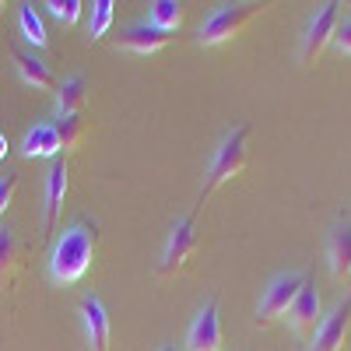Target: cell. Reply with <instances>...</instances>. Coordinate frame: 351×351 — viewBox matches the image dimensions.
<instances>
[{
  "label": "cell",
  "mask_w": 351,
  "mask_h": 351,
  "mask_svg": "<svg viewBox=\"0 0 351 351\" xmlns=\"http://www.w3.org/2000/svg\"><path fill=\"white\" fill-rule=\"evenodd\" d=\"M302 285H306V274H295V271L271 278L267 288H263V295H260V306H256V324L267 327V324H274V319L288 316L291 302L299 299Z\"/></svg>",
  "instance_id": "cell-4"
},
{
  "label": "cell",
  "mask_w": 351,
  "mask_h": 351,
  "mask_svg": "<svg viewBox=\"0 0 351 351\" xmlns=\"http://www.w3.org/2000/svg\"><path fill=\"white\" fill-rule=\"evenodd\" d=\"M148 21L155 28H162V32H176V28L183 25V4H180V0H155Z\"/></svg>",
  "instance_id": "cell-19"
},
{
  "label": "cell",
  "mask_w": 351,
  "mask_h": 351,
  "mask_svg": "<svg viewBox=\"0 0 351 351\" xmlns=\"http://www.w3.org/2000/svg\"><path fill=\"white\" fill-rule=\"evenodd\" d=\"M158 351H176V344H162V348H158Z\"/></svg>",
  "instance_id": "cell-26"
},
{
  "label": "cell",
  "mask_w": 351,
  "mask_h": 351,
  "mask_svg": "<svg viewBox=\"0 0 351 351\" xmlns=\"http://www.w3.org/2000/svg\"><path fill=\"white\" fill-rule=\"evenodd\" d=\"M112 25V0H95L92 4V25H88V39L99 43Z\"/></svg>",
  "instance_id": "cell-21"
},
{
  "label": "cell",
  "mask_w": 351,
  "mask_h": 351,
  "mask_svg": "<svg viewBox=\"0 0 351 351\" xmlns=\"http://www.w3.org/2000/svg\"><path fill=\"white\" fill-rule=\"evenodd\" d=\"M4 155H8V141H4V137H0V158H4Z\"/></svg>",
  "instance_id": "cell-25"
},
{
  "label": "cell",
  "mask_w": 351,
  "mask_h": 351,
  "mask_svg": "<svg viewBox=\"0 0 351 351\" xmlns=\"http://www.w3.org/2000/svg\"><path fill=\"white\" fill-rule=\"evenodd\" d=\"M81 316H84L88 348H92V351H109L112 327H109V313H106L102 299H99V295H84V299H81Z\"/></svg>",
  "instance_id": "cell-12"
},
{
  "label": "cell",
  "mask_w": 351,
  "mask_h": 351,
  "mask_svg": "<svg viewBox=\"0 0 351 351\" xmlns=\"http://www.w3.org/2000/svg\"><path fill=\"white\" fill-rule=\"evenodd\" d=\"M88 102V84L81 74H71L56 84V112H81Z\"/></svg>",
  "instance_id": "cell-15"
},
{
  "label": "cell",
  "mask_w": 351,
  "mask_h": 351,
  "mask_svg": "<svg viewBox=\"0 0 351 351\" xmlns=\"http://www.w3.org/2000/svg\"><path fill=\"white\" fill-rule=\"evenodd\" d=\"M0 8H4V0H0Z\"/></svg>",
  "instance_id": "cell-27"
},
{
  "label": "cell",
  "mask_w": 351,
  "mask_h": 351,
  "mask_svg": "<svg viewBox=\"0 0 351 351\" xmlns=\"http://www.w3.org/2000/svg\"><path fill=\"white\" fill-rule=\"evenodd\" d=\"M172 39H176V32H162V28H155L152 21H134L116 36V46H123V49H130L137 56H152V53L165 49Z\"/></svg>",
  "instance_id": "cell-9"
},
{
  "label": "cell",
  "mask_w": 351,
  "mask_h": 351,
  "mask_svg": "<svg viewBox=\"0 0 351 351\" xmlns=\"http://www.w3.org/2000/svg\"><path fill=\"white\" fill-rule=\"evenodd\" d=\"M95 246H99V228L92 221H71L53 243L49 253V281L53 285H74L88 274L95 260Z\"/></svg>",
  "instance_id": "cell-1"
},
{
  "label": "cell",
  "mask_w": 351,
  "mask_h": 351,
  "mask_svg": "<svg viewBox=\"0 0 351 351\" xmlns=\"http://www.w3.org/2000/svg\"><path fill=\"white\" fill-rule=\"evenodd\" d=\"M319 319H324V316H319V291L306 278L299 299L291 302V309H288V324H291V330H295V334H306V330H316L319 327Z\"/></svg>",
  "instance_id": "cell-13"
},
{
  "label": "cell",
  "mask_w": 351,
  "mask_h": 351,
  "mask_svg": "<svg viewBox=\"0 0 351 351\" xmlns=\"http://www.w3.org/2000/svg\"><path fill=\"white\" fill-rule=\"evenodd\" d=\"M14 190H18V172L0 176V215H8L11 200H14Z\"/></svg>",
  "instance_id": "cell-23"
},
{
  "label": "cell",
  "mask_w": 351,
  "mask_h": 351,
  "mask_svg": "<svg viewBox=\"0 0 351 351\" xmlns=\"http://www.w3.org/2000/svg\"><path fill=\"white\" fill-rule=\"evenodd\" d=\"M327 263L337 281L351 278V218H341L327 232Z\"/></svg>",
  "instance_id": "cell-11"
},
{
  "label": "cell",
  "mask_w": 351,
  "mask_h": 351,
  "mask_svg": "<svg viewBox=\"0 0 351 351\" xmlns=\"http://www.w3.org/2000/svg\"><path fill=\"white\" fill-rule=\"evenodd\" d=\"M334 46H337L341 53H348V56H351V18H344V21L337 25V36H334Z\"/></svg>",
  "instance_id": "cell-24"
},
{
  "label": "cell",
  "mask_w": 351,
  "mask_h": 351,
  "mask_svg": "<svg viewBox=\"0 0 351 351\" xmlns=\"http://www.w3.org/2000/svg\"><path fill=\"white\" fill-rule=\"evenodd\" d=\"M186 351H221V309L218 295H211L193 316V324L186 330Z\"/></svg>",
  "instance_id": "cell-7"
},
{
  "label": "cell",
  "mask_w": 351,
  "mask_h": 351,
  "mask_svg": "<svg viewBox=\"0 0 351 351\" xmlns=\"http://www.w3.org/2000/svg\"><path fill=\"white\" fill-rule=\"evenodd\" d=\"M348 330H351V295H344L324 319H319L309 351H344Z\"/></svg>",
  "instance_id": "cell-8"
},
{
  "label": "cell",
  "mask_w": 351,
  "mask_h": 351,
  "mask_svg": "<svg viewBox=\"0 0 351 351\" xmlns=\"http://www.w3.org/2000/svg\"><path fill=\"white\" fill-rule=\"evenodd\" d=\"M64 193H67V165L60 158H53L46 172V197H43V236H53L56 218L64 208Z\"/></svg>",
  "instance_id": "cell-10"
},
{
  "label": "cell",
  "mask_w": 351,
  "mask_h": 351,
  "mask_svg": "<svg viewBox=\"0 0 351 351\" xmlns=\"http://www.w3.org/2000/svg\"><path fill=\"white\" fill-rule=\"evenodd\" d=\"M197 250V236H193V215L180 218V221H172L169 228V239H165V250H162V263H158V274L169 281L176 278L183 267H186V260L190 253Z\"/></svg>",
  "instance_id": "cell-6"
},
{
  "label": "cell",
  "mask_w": 351,
  "mask_h": 351,
  "mask_svg": "<svg viewBox=\"0 0 351 351\" xmlns=\"http://www.w3.org/2000/svg\"><path fill=\"white\" fill-rule=\"evenodd\" d=\"M21 267V243L11 228H0V285H11Z\"/></svg>",
  "instance_id": "cell-16"
},
{
  "label": "cell",
  "mask_w": 351,
  "mask_h": 351,
  "mask_svg": "<svg viewBox=\"0 0 351 351\" xmlns=\"http://www.w3.org/2000/svg\"><path fill=\"white\" fill-rule=\"evenodd\" d=\"M337 25H341V4L327 0V4L316 8V14L309 18L306 36H302V64H316L319 56H324V49L337 36Z\"/></svg>",
  "instance_id": "cell-5"
},
{
  "label": "cell",
  "mask_w": 351,
  "mask_h": 351,
  "mask_svg": "<svg viewBox=\"0 0 351 351\" xmlns=\"http://www.w3.org/2000/svg\"><path fill=\"white\" fill-rule=\"evenodd\" d=\"M14 64H18V74L25 77V84L39 88V92L53 88V74H49V67L39 60L36 53H18V56H14Z\"/></svg>",
  "instance_id": "cell-18"
},
{
  "label": "cell",
  "mask_w": 351,
  "mask_h": 351,
  "mask_svg": "<svg viewBox=\"0 0 351 351\" xmlns=\"http://www.w3.org/2000/svg\"><path fill=\"white\" fill-rule=\"evenodd\" d=\"M263 11V4H218L200 25V46H221L228 39H236L243 28Z\"/></svg>",
  "instance_id": "cell-3"
},
{
  "label": "cell",
  "mask_w": 351,
  "mask_h": 351,
  "mask_svg": "<svg viewBox=\"0 0 351 351\" xmlns=\"http://www.w3.org/2000/svg\"><path fill=\"white\" fill-rule=\"evenodd\" d=\"M46 8L60 18L64 25H74V21L81 18V8H84V4H81V0H49Z\"/></svg>",
  "instance_id": "cell-22"
},
{
  "label": "cell",
  "mask_w": 351,
  "mask_h": 351,
  "mask_svg": "<svg viewBox=\"0 0 351 351\" xmlns=\"http://www.w3.org/2000/svg\"><path fill=\"white\" fill-rule=\"evenodd\" d=\"M246 141H250V127L239 123V127H232L221 141H218V148L208 162V172H204V186H200V204L208 200L221 183H228L232 176H239L246 169Z\"/></svg>",
  "instance_id": "cell-2"
},
{
  "label": "cell",
  "mask_w": 351,
  "mask_h": 351,
  "mask_svg": "<svg viewBox=\"0 0 351 351\" xmlns=\"http://www.w3.org/2000/svg\"><path fill=\"white\" fill-rule=\"evenodd\" d=\"M21 155L25 158H56L60 155V141H56L53 123H36L21 141Z\"/></svg>",
  "instance_id": "cell-14"
},
{
  "label": "cell",
  "mask_w": 351,
  "mask_h": 351,
  "mask_svg": "<svg viewBox=\"0 0 351 351\" xmlns=\"http://www.w3.org/2000/svg\"><path fill=\"white\" fill-rule=\"evenodd\" d=\"M18 21H21V36H25L28 43H32V46H46V43H49L46 28H43V18L36 14V8H32V4H21Z\"/></svg>",
  "instance_id": "cell-20"
},
{
  "label": "cell",
  "mask_w": 351,
  "mask_h": 351,
  "mask_svg": "<svg viewBox=\"0 0 351 351\" xmlns=\"http://www.w3.org/2000/svg\"><path fill=\"white\" fill-rule=\"evenodd\" d=\"M53 130H56V141H60V152H77L81 148V141H84L81 112H60L53 120Z\"/></svg>",
  "instance_id": "cell-17"
}]
</instances>
